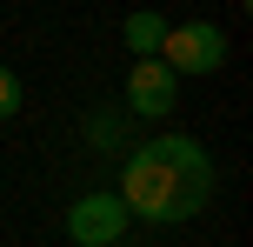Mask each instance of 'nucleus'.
Listing matches in <instances>:
<instances>
[{
	"mask_svg": "<svg viewBox=\"0 0 253 247\" xmlns=\"http://www.w3.org/2000/svg\"><path fill=\"white\" fill-rule=\"evenodd\" d=\"M213 154H207L193 134H160V141L133 147L120 160V187L114 200L126 207V221H147V227H180L213 200Z\"/></svg>",
	"mask_w": 253,
	"mask_h": 247,
	"instance_id": "1",
	"label": "nucleus"
},
{
	"mask_svg": "<svg viewBox=\"0 0 253 247\" xmlns=\"http://www.w3.org/2000/svg\"><path fill=\"white\" fill-rule=\"evenodd\" d=\"M160 67L167 74H220L227 67V34H220L213 20H180V27H167V40H160Z\"/></svg>",
	"mask_w": 253,
	"mask_h": 247,
	"instance_id": "2",
	"label": "nucleus"
},
{
	"mask_svg": "<svg viewBox=\"0 0 253 247\" xmlns=\"http://www.w3.org/2000/svg\"><path fill=\"white\" fill-rule=\"evenodd\" d=\"M60 227H67V241H74V247H114L133 221H126V207H120L114 194H80L74 207H67Z\"/></svg>",
	"mask_w": 253,
	"mask_h": 247,
	"instance_id": "3",
	"label": "nucleus"
},
{
	"mask_svg": "<svg viewBox=\"0 0 253 247\" xmlns=\"http://www.w3.org/2000/svg\"><path fill=\"white\" fill-rule=\"evenodd\" d=\"M173 107H180V80L167 74L160 60H133L126 67V114L160 120V114H173Z\"/></svg>",
	"mask_w": 253,
	"mask_h": 247,
	"instance_id": "4",
	"label": "nucleus"
},
{
	"mask_svg": "<svg viewBox=\"0 0 253 247\" xmlns=\"http://www.w3.org/2000/svg\"><path fill=\"white\" fill-rule=\"evenodd\" d=\"M120 40H126V53H133V60H160V40H167V20H160V13H126Z\"/></svg>",
	"mask_w": 253,
	"mask_h": 247,
	"instance_id": "5",
	"label": "nucleus"
},
{
	"mask_svg": "<svg viewBox=\"0 0 253 247\" xmlns=\"http://www.w3.org/2000/svg\"><path fill=\"white\" fill-rule=\"evenodd\" d=\"M13 114H20V74L0 67V120H13Z\"/></svg>",
	"mask_w": 253,
	"mask_h": 247,
	"instance_id": "6",
	"label": "nucleus"
}]
</instances>
